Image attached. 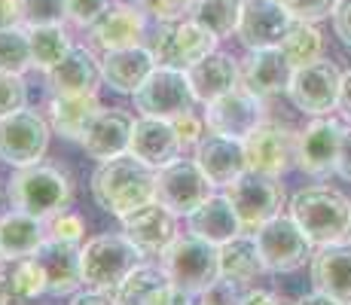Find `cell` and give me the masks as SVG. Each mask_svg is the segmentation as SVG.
<instances>
[{"instance_id":"1","label":"cell","mask_w":351,"mask_h":305,"mask_svg":"<svg viewBox=\"0 0 351 305\" xmlns=\"http://www.w3.org/2000/svg\"><path fill=\"white\" fill-rule=\"evenodd\" d=\"M92 199L101 211L113 217L132 214L134 208L156 202V168H150L132 153L98 162L92 174Z\"/></svg>"},{"instance_id":"2","label":"cell","mask_w":351,"mask_h":305,"mask_svg":"<svg viewBox=\"0 0 351 305\" xmlns=\"http://www.w3.org/2000/svg\"><path fill=\"white\" fill-rule=\"evenodd\" d=\"M12 211L31 214L37 220H52L56 214L71 211L73 205V178L62 165L34 162V165L16 168L6 183Z\"/></svg>"},{"instance_id":"3","label":"cell","mask_w":351,"mask_h":305,"mask_svg":"<svg viewBox=\"0 0 351 305\" xmlns=\"http://www.w3.org/2000/svg\"><path fill=\"white\" fill-rule=\"evenodd\" d=\"M290 217L306 232V239L321 247L348 239L351 229V202L339 189L330 186H306L290 195Z\"/></svg>"},{"instance_id":"4","label":"cell","mask_w":351,"mask_h":305,"mask_svg":"<svg viewBox=\"0 0 351 305\" xmlns=\"http://www.w3.org/2000/svg\"><path fill=\"white\" fill-rule=\"evenodd\" d=\"M144 260L123 232H101L80 247V281L89 290L117 296L119 284Z\"/></svg>"},{"instance_id":"5","label":"cell","mask_w":351,"mask_h":305,"mask_svg":"<svg viewBox=\"0 0 351 305\" xmlns=\"http://www.w3.org/2000/svg\"><path fill=\"white\" fill-rule=\"evenodd\" d=\"M159 266L168 272L178 287L190 290V293L202 296L214 281L220 278V256L217 247L202 239H195L193 232L180 235L165 247V254L159 256Z\"/></svg>"},{"instance_id":"6","label":"cell","mask_w":351,"mask_h":305,"mask_svg":"<svg viewBox=\"0 0 351 305\" xmlns=\"http://www.w3.org/2000/svg\"><path fill=\"white\" fill-rule=\"evenodd\" d=\"M147 49L153 52L156 64L186 71L190 64H195V61H202L217 49V37L211 31H205L202 25H195L193 19L180 16V19L159 22L153 37L147 40Z\"/></svg>"},{"instance_id":"7","label":"cell","mask_w":351,"mask_h":305,"mask_svg":"<svg viewBox=\"0 0 351 305\" xmlns=\"http://www.w3.org/2000/svg\"><path fill=\"white\" fill-rule=\"evenodd\" d=\"M132 101L141 117H156V119H174L199 104L193 95L190 80H186V71L165 67V64L153 67L150 77L134 89Z\"/></svg>"},{"instance_id":"8","label":"cell","mask_w":351,"mask_h":305,"mask_svg":"<svg viewBox=\"0 0 351 305\" xmlns=\"http://www.w3.org/2000/svg\"><path fill=\"white\" fill-rule=\"evenodd\" d=\"M256 239V247H260V256H263V266L266 272H275V275H287V272H296L302 269L315 254V244L306 239L300 226L293 223V217H272L269 223H263L260 229L254 232Z\"/></svg>"},{"instance_id":"9","label":"cell","mask_w":351,"mask_h":305,"mask_svg":"<svg viewBox=\"0 0 351 305\" xmlns=\"http://www.w3.org/2000/svg\"><path fill=\"white\" fill-rule=\"evenodd\" d=\"M49 119L40 117L31 107H22V110L0 119V162H6L12 168L43 162L46 150H49Z\"/></svg>"},{"instance_id":"10","label":"cell","mask_w":351,"mask_h":305,"mask_svg":"<svg viewBox=\"0 0 351 305\" xmlns=\"http://www.w3.org/2000/svg\"><path fill=\"white\" fill-rule=\"evenodd\" d=\"M226 199L232 202L235 214L241 220L245 232H256L263 223H269L272 217L281 214L285 208V186L278 178H266V174L245 171L235 183L226 186Z\"/></svg>"},{"instance_id":"11","label":"cell","mask_w":351,"mask_h":305,"mask_svg":"<svg viewBox=\"0 0 351 305\" xmlns=\"http://www.w3.org/2000/svg\"><path fill=\"white\" fill-rule=\"evenodd\" d=\"M339 83H342V73L336 67V61L318 58L312 64L293 67L287 98L306 117H327L339 104Z\"/></svg>"},{"instance_id":"12","label":"cell","mask_w":351,"mask_h":305,"mask_svg":"<svg viewBox=\"0 0 351 305\" xmlns=\"http://www.w3.org/2000/svg\"><path fill=\"white\" fill-rule=\"evenodd\" d=\"M214 195V183L202 174L195 159H174L156 171V202L174 217H190L205 199Z\"/></svg>"},{"instance_id":"13","label":"cell","mask_w":351,"mask_h":305,"mask_svg":"<svg viewBox=\"0 0 351 305\" xmlns=\"http://www.w3.org/2000/svg\"><path fill=\"white\" fill-rule=\"evenodd\" d=\"M296 134L290 125H281L275 119H263L245 138V159L247 171L281 178L296 165Z\"/></svg>"},{"instance_id":"14","label":"cell","mask_w":351,"mask_h":305,"mask_svg":"<svg viewBox=\"0 0 351 305\" xmlns=\"http://www.w3.org/2000/svg\"><path fill=\"white\" fill-rule=\"evenodd\" d=\"M205 125L208 132H217L223 138L245 141L247 134L266 119V101L256 98L254 92H247L245 86H235L220 98L208 101L205 104Z\"/></svg>"},{"instance_id":"15","label":"cell","mask_w":351,"mask_h":305,"mask_svg":"<svg viewBox=\"0 0 351 305\" xmlns=\"http://www.w3.org/2000/svg\"><path fill=\"white\" fill-rule=\"evenodd\" d=\"M342 122L336 117H312L300 134H296V168L308 178H327L336 171L339 156Z\"/></svg>"},{"instance_id":"16","label":"cell","mask_w":351,"mask_h":305,"mask_svg":"<svg viewBox=\"0 0 351 305\" xmlns=\"http://www.w3.org/2000/svg\"><path fill=\"white\" fill-rule=\"evenodd\" d=\"M119 223L123 235L141 250V256H162L168 244L178 239V217L159 202L134 208L132 214L119 217Z\"/></svg>"},{"instance_id":"17","label":"cell","mask_w":351,"mask_h":305,"mask_svg":"<svg viewBox=\"0 0 351 305\" xmlns=\"http://www.w3.org/2000/svg\"><path fill=\"white\" fill-rule=\"evenodd\" d=\"M290 25H293V16L278 0H245L235 37L247 49H272V46H281Z\"/></svg>"},{"instance_id":"18","label":"cell","mask_w":351,"mask_h":305,"mask_svg":"<svg viewBox=\"0 0 351 305\" xmlns=\"http://www.w3.org/2000/svg\"><path fill=\"white\" fill-rule=\"evenodd\" d=\"M290 77H293V64L278 46L247 49V56L239 61V83L263 101L275 98V95H287Z\"/></svg>"},{"instance_id":"19","label":"cell","mask_w":351,"mask_h":305,"mask_svg":"<svg viewBox=\"0 0 351 305\" xmlns=\"http://www.w3.org/2000/svg\"><path fill=\"white\" fill-rule=\"evenodd\" d=\"M34 260L43 269L49 296H73L83 287V281H80V244L46 235L43 244L34 250Z\"/></svg>"},{"instance_id":"20","label":"cell","mask_w":351,"mask_h":305,"mask_svg":"<svg viewBox=\"0 0 351 305\" xmlns=\"http://www.w3.org/2000/svg\"><path fill=\"white\" fill-rule=\"evenodd\" d=\"M195 150V165L202 168L208 180L214 186H229L247 171V159H245V141L235 138H223L217 132H208L199 144L193 147Z\"/></svg>"},{"instance_id":"21","label":"cell","mask_w":351,"mask_h":305,"mask_svg":"<svg viewBox=\"0 0 351 305\" xmlns=\"http://www.w3.org/2000/svg\"><path fill=\"white\" fill-rule=\"evenodd\" d=\"M128 153L138 156L150 168H159L174 162L184 147L174 132L171 119H156V117H138L132 119V138H128Z\"/></svg>"},{"instance_id":"22","label":"cell","mask_w":351,"mask_h":305,"mask_svg":"<svg viewBox=\"0 0 351 305\" xmlns=\"http://www.w3.org/2000/svg\"><path fill=\"white\" fill-rule=\"evenodd\" d=\"M308 275L315 290L351 305V239L321 244L308 260Z\"/></svg>"},{"instance_id":"23","label":"cell","mask_w":351,"mask_h":305,"mask_svg":"<svg viewBox=\"0 0 351 305\" xmlns=\"http://www.w3.org/2000/svg\"><path fill=\"white\" fill-rule=\"evenodd\" d=\"M89 31H92V43L104 52L141 46L147 37V12L134 3H110L104 10V16Z\"/></svg>"},{"instance_id":"24","label":"cell","mask_w":351,"mask_h":305,"mask_svg":"<svg viewBox=\"0 0 351 305\" xmlns=\"http://www.w3.org/2000/svg\"><path fill=\"white\" fill-rule=\"evenodd\" d=\"M128 138H132V117L123 113L119 107H101L95 113V119L86 125L83 132V150L89 159L107 162L113 156L128 153Z\"/></svg>"},{"instance_id":"25","label":"cell","mask_w":351,"mask_h":305,"mask_svg":"<svg viewBox=\"0 0 351 305\" xmlns=\"http://www.w3.org/2000/svg\"><path fill=\"white\" fill-rule=\"evenodd\" d=\"M156 58L147 49V43L141 46H125V49H110L101 58V80L119 95H134L141 83L153 73Z\"/></svg>"},{"instance_id":"26","label":"cell","mask_w":351,"mask_h":305,"mask_svg":"<svg viewBox=\"0 0 351 305\" xmlns=\"http://www.w3.org/2000/svg\"><path fill=\"white\" fill-rule=\"evenodd\" d=\"M52 95H89L98 92L101 58L89 46H73L67 56L46 73Z\"/></svg>"},{"instance_id":"27","label":"cell","mask_w":351,"mask_h":305,"mask_svg":"<svg viewBox=\"0 0 351 305\" xmlns=\"http://www.w3.org/2000/svg\"><path fill=\"white\" fill-rule=\"evenodd\" d=\"M186 229H190L195 239L214 244V247L226 244L239 232H245V229H241L239 214H235L232 202H229L226 195H211V199L202 202V205L186 217Z\"/></svg>"},{"instance_id":"28","label":"cell","mask_w":351,"mask_h":305,"mask_svg":"<svg viewBox=\"0 0 351 305\" xmlns=\"http://www.w3.org/2000/svg\"><path fill=\"white\" fill-rule=\"evenodd\" d=\"M186 80L193 86V95L199 104H208V101L220 98L229 89L239 86V61L226 52L214 49L211 56H205L202 61L186 67Z\"/></svg>"},{"instance_id":"29","label":"cell","mask_w":351,"mask_h":305,"mask_svg":"<svg viewBox=\"0 0 351 305\" xmlns=\"http://www.w3.org/2000/svg\"><path fill=\"white\" fill-rule=\"evenodd\" d=\"M43 293L46 278L34 256H0V302L25 305Z\"/></svg>"},{"instance_id":"30","label":"cell","mask_w":351,"mask_h":305,"mask_svg":"<svg viewBox=\"0 0 351 305\" xmlns=\"http://www.w3.org/2000/svg\"><path fill=\"white\" fill-rule=\"evenodd\" d=\"M101 110L98 92L89 95H52L46 113H49V125L56 134H62L64 141H83V132L95 113Z\"/></svg>"},{"instance_id":"31","label":"cell","mask_w":351,"mask_h":305,"mask_svg":"<svg viewBox=\"0 0 351 305\" xmlns=\"http://www.w3.org/2000/svg\"><path fill=\"white\" fill-rule=\"evenodd\" d=\"M217 256H220V278H226V281L239 284V287H245V290L266 272L254 232H239L235 239L220 244Z\"/></svg>"},{"instance_id":"32","label":"cell","mask_w":351,"mask_h":305,"mask_svg":"<svg viewBox=\"0 0 351 305\" xmlns=\"http://www.w3.org/2000/svg\"><path fill=\"white\" fill-rule=\"evenodd\" d=\"M43 220L22 211H10L0 217V256H34L43 244Z\"/></svg>"},{"instance_id":"33","label":"cell","mask_w":351,"mask_h":305,"mask_svg":"<svg viewBox=\"0 0 351 305\" xmlns=\"http://www.w3.org/2000/svg\"><path fill=\"white\" fill-rule=\"evenodd\" d=\"M241 6H245V0H190L184 16L202 25L205 31H211L217 40H223L232 37L239 28Z\"/></svg>"},{"instance_id":"34","label":"cell","mask_w":351,"mask_h":305,"mask_svg":"<svg viewBox=\"0 0 351 305\" xmlns=\"http://www.w3.org/2000/svg\"><path fill=\"white\" fill-rule=\"evenodd\" d=\"M28 43H31V67H37V71H43V73H49L52 67L73 49L64 25H40V28H28Z\"/></svg>"},{"instance_id":"35","label":"cell","mask_w":351,"mask_h":305,"mask_svg":"<svg viewBox=\"0 0 351 305\" xmlns=\"http://www.w3.org/2000/svg\"><path fill=\"white\" fill-rule=\"evenodd\" d=\"M278 49L285 52L293 67L312 64V61L324 58V34L315 28L312 22H300V19H293V25L287 28Z\"/></svg>"},{"instance_id":"36","label":"cell","mask_w":351,"mask_h":305,"mask_svg":"<svg viewBox=\"0 0 351 305\" xmlns=\"http://www.w3.org/2000/svg\"><path fill=\"white\" fill-rule=\"evenodd\" d=\"M171 278L162 266H150V263H138V266L128 272V278L119 284L117 290V302L119 305H144V300L159 290L162 284H168Z\"/></svg>"},{"instance_id":"37","label":"cell","mask_w":351,"mask_h":305,"mask_svg":"<svg viewBox=\"0 0 351 305\" xmlns=\"http://www.w3.org/2000/svg\"><path fill=\"white\" fill-rule=\"evenodd\" d=\"M28 71H31L28 28H25V25H16V28L0 31V73L25 77Z\"/></svg>"},{"instance_id":"38","label":"cell","mask_w":351,"mask_h":305,"mask_svg":"<svg viewBox=\"0 0 351 305\" xmlns=\"http://www.w3.org/2000/svg\"><path fill=\"white\" fill-rule=\"evenodd\" d=\"M19 16L25 28H40V25H62L67 19L64 0H16Z\"/></svg>"},{"instance_id":"39","label":"cell","mask_w":351,"mask_h":305,"mask_svg":"<svg viewBox=\"0 0 351 305\" xmlns=\"http://www.w3.org/2000/svg\"><path fill=\"white\" fill-rule=\"evenodd\" d=\"M28 107V86L16 73H0V119Z\"/></svg>"},{"instance_id":"40","label":"cell","mask_w":351,"mask_h":305,"mask_svg":"<svg viewBox=\"0 0 351 305\" xmlns=\"http://www.w3.org/2000/svg\"><path fill=\"white\" fill-rule=\"evenodd\" d=\"M339 0H285V10L300 22H324V19H333Z\"/></svg>"},{"instance_id":"41","label":"cell","mask_w":351,"mask_h":305,"mask_svg":"<svg viewBox=\"0 0 351 305\" xmlns=\"http://www.w3.org/2000/svg\"><path fill=\"white\" fill-rule=\"evenodd\" d=\"M110 3L113 0H64L67 22H73L77 28H92Z\"/></svg>"},{"instance_id":"42","label":"cell","mask_w":351,"mask_h":305,"mask_svg":"<svg viewBox=\"0 0 351 305\" xmlns=\"http://www.w3.org/2000/svg\"><path fill=\"white\" fill-rule=\"evenodd\" d=\"M171 125H174V132H178L184 150L186 147H195L205 138V117H199L195 110H186V113H180V117H174Z\"/></svg>"},{"instance_id":"43","label":"cell","mask_w":351,"mask_h":305,"mask_svg":"<svg viewBox=\"0 0 351 305\" xmlns=\"http://www.w3.org/2000/svg\"><path fill=\"white\" fill-rule=\"evenodd\" d=\"M49 235L80 244V241L86 239V220H83L80 214H73V211H62V214L52 217V229H49Z\"/></svg>"},{"instance_id":"44","label":"cell","mask_w":351,"mask_h":305,"mask_svg":"<svg viewBox=\"0 0 351 305\" xmlns=\"http://www.w3.org/2000/svg\"><path fill=\"white\" fill-rule=\"evenodd\" d=\"M190 0H134V6H141L144 12L156 16V22H168V19H180L186 12Z\"/></svg>"},{"instance_id":"45","label":"cell","mask_w":351,"mask_h":305,"mask_svg":"<svg viewBox=\"0 0 351 305\" xmlns=\"http://www.w3.org/2000/svg\"><path fill=\"white\" fill-rule=\"evenodd\" d=\"M193 300H195V293L178 287L174 281H168V284H162L159 290H153L144 300V305H193Z\"/></svg>"},{"instance_id":"46","label":"cell","mask_w":351,"mask_h":305,"mask_svg":"<svg viewBox=\"0 0 351 305\" xmlns=\"http://www.w3.org/2000/svg\"><path fill=\"white\" fill-rule=\"evenodd\" d=\"M333 31L346 46H351V0H339L333 12Z\"/></svg>"},{"instance_id":"47","label":"cell","mask_w":351,"mask_h":305,"mask_svg":"<svg viewBox=\"0 0 351 305\" xmlns=\"http://www.w3.org/2000/svg\"><path fill=\"white\" fill-rule=\"evenodd\" d=\"M342 180L351 183V128H342V141H339V156H336V171Z\"/></svg>"},{"instance_id":"48","label":"cell","mask_w":351,"mask_h":305,"mask_svg":"<svg viewBox=\"0 0 351 305\" xmlns=\"http://www.w3.org/2000/svg\"><path fill=\"white\" fill-rule=\"evenodd\" d=\"M71 305H119L113 293H101V290H77L71 296Z\"/></svg>"},{"instance_id":"49","label":"cell","mask_w":351,"mask_h":305,"mask_svg":"<svg viewBox=\"0 0 351 305\" xmlns=\"http://www.w3.org/2000/svg\"><path fill=\"white\" fill-rule=\"evenodd\" d=\"M239 305H281L278 296L269 293V290H256V287H247L245 293H241Z\"/></svg>"},{"instance_id":"50","label":"cell","mask_w":351,"mask_h":305,"mask_svg":"<svg viewBox=\"0 0 351 305\" xmlns=\"http://www.w3.org/2000/svg\"><path fill=\"white\" fill-rule=\"evenodd\" d=\"M22 25V16H19V3L16 0H0V31L16 28Z\"/></svg>"},{"instance_id":"51","label":"cell","mask_w":351,"mask_h":305,"mask_svg":"<svg viewBox=\"0 0 351 305\" xmlns=\"http://www.w3.org/2000/svg\"><path fill=\"white\" fill-rule=\"evenodd\" d=\"M336 110H342V117L351 122V71L342 73V83H339V104Z\"/></svg>"},{"instance_id":"52","label":"cell","mask_w":351,"mask_h":305,"mask_svg":"<svg viewBox=\"0 0 351 305\" xmlns=\"http://www.w3.org/2000/svg\"><path fill=\"white\" fill-rule=\"evenodd\" d=\"M296 305H346V302H339V300H333V296H327V293H321V290H315V293L300 296V300H296Z\"/></svg>"},{"instance_id":"53","label":"cell","mask_w":351,"mask_h":305,"mask_svg":"<svg viewBox=\"0 0 351 305\" xmlns=\"http://www.w3.org/2000/svg\"><path fill=\"white\" fill-rule=\"evenodd\" d=\"M348 239H351V229H348Z\"/></svg>"},{"instance_id":"54","label":"cell","mask_w":351,"mask_h":305,"mask_svg":"<svg viewBox=\"0 0 351 305\" xmlns=\"http://www.w3.org/2000/svg\"><path fill=\"white\" fill-rule=\"evenodd\" d=\"M278 3H285V0H278Z\"/></svg>"},{"instance_id":"55","label":"cell","mask_w":351,"mask_h":305,"mask_svg":"<svg viewBox=\"0 0 351 305\" xmlns=\"http://www.w3.org/2000/svg\"><path fill=\"white\" fill-rule=\"evenodd\" d=\"M202 305H208V302H202Z\"/></svg>"},{"instance_id":"56","label":"cell","mask_w":351,"mask_h":305,"mask_svg":"<svg viewBox=\"0 0 351 305\" xmlns=\"http://www.w3.org/2000/svg\"><path fill=\"white\" fill-rule=\"evenodd\" d=\"M0 305H3V302H0Z\"/></svg>"}]
</instances>
